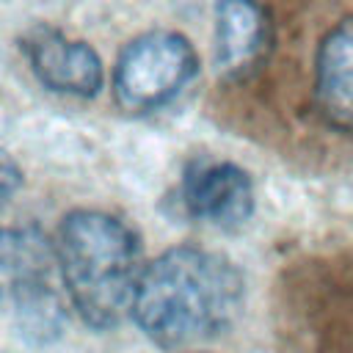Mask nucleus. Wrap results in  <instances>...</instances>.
Returning a JSON list of instances; mask_svg holds the SVG:
<instances>
[{"label":"nucleus","mask_w":353,"mask_h":353,"mask_svg":"<svg viewBox=\"0 0 353 353\" xmlns=\"http://www.w3.org/2000/svg\"><path fill=\"white\" fill-rule=\"evenodd\" d=\"M182 204L196 221L234 229L254 212V182L234 163L196 165L182 182Z\"/></svg>","instance_id":"6"},{"label":"nucleus","mask_w":353,"mask_h":353,"mask_svg":"<svg viewBox=\"0 0 353 353\" xmlns=\"http://www.w3.org/2000/svg\"><path fill=\"white\" fill-rule=\"evenodd\" d=\"M314 102L323 121L353 132V19L325 33L314 61Z\"/></svg>","instance_id":"8"},{"label":"nucleus","mask_w":353,"mask_h":353,"mask_svg":"<svg viewBox=\"0 0 353 353\" xmlns=\"http://www.w3.org/2000/svg\"><path fill=\"white\" fill-rule=\"evenodd\" d=\"M199 74L193 44L174 30H149L132 39L113 66L116 102L132 113L168 105Z\"/></svg>","instance_id":"4"},{"label":"nucleus","mask_w":353,"mask_h":353,"mask_svg":"<svg viewBox=\"0 0 353 353\" xmlns=\"http://www.w3.org/2000/svg\"><path fill=\"white\" fill-rule=\"evenodd\" d=\"M22 52L39 83L55 94L94 97L105 83V69L94 47L55 28H33L22 39Z\"/></svg>","instance_id":"5"},{"label":"nucleus","mask_w":353,"mask_h":353,"mask_svg":"<svg viewBox=\"0 0 353 353\" xmlns=\"http://www.w3.org/2000/svg\"><path fill=\"white\" fill-rule=\"evenodd\" d=\"M58 251L36 223L3 232V284L19 334L47 345L66 328V303L58 292Z\"/></svg>","instance_id":"3"},{"label":"nucleus","mask_w":353,"mask_h":353,"mask_svg":"<svg viewBox=\"0 0 353 353\" xmlns=\"http://www.w3.org/2000/svg\"><path fill=\"white\" fill-rule=\"evenodd\" d=\"M55 251L69 303L91 328L108 331L132 314L143 262L141 243L121 218L102 210L69 212Z\"/></svg>","instance_id":"2"},{"label":"nucleus","mask_w":353,"mask_h":353,"mask_svg":"<svg viewBox=\"0 0 353 353\" xmlns=\"http://www.w3.org/2000/svg\"><path fill=\"white\" fill-rule=\"evenodd\" d=\"M3 201L8 204L11 201V196H14V190H17V185H22V171L14 165V160L6 154L3 157Z\"/></svg>","instance_id":"9"},{"label":"nucleus","mask_w":353,"mask_h":353,"mask_svg":"<svg viewBox=\"0 0 353 353\" xmlns=\"http://www.w3.org/2000/svg\"><path fill=\"white\" fill-rule=\"evenodd\" d=\"M270 25L256 0H218L215 6V61L229 80L248 77L268 55Z\"/></svg>","instance_id":"7"},{"label":"nucleus","mask_w":353,"mask_h":353,"mask_svg":"<svg viewBox=\"0 0 353 353\" xmlns=\"http://www.w3.org/2000/svg\"><path fill=\"white\" fill-rule=\"evenodd\" d=\"M243 301L245 281L229 256L176 245L143 265L130 317L149 342L188 347L229 331Z\"/></svg>","instance_id":"1"}]
</instances>
